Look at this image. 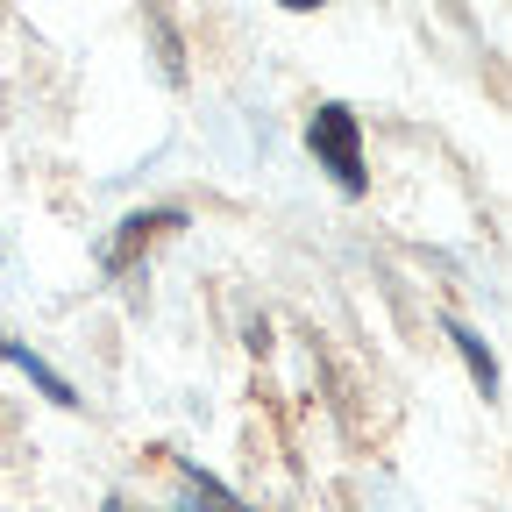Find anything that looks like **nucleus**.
Here are the masks:
<instances>
[{
	"label": "nucleus",
	"instance_id": "obj_1",
	"mask_svg": "<svg viewBox=\"0 0 512 512\" xmlns=\"http://www.w3.org/2000/svg\"><path fill=\"white\" fill-rule=\"evenodd\" d=\"M306 150H313V164L328 171L342 192H363V185H370V171H363V121H356L342 100L313 107V121H306Z\"/></svg>",
	"mask_w": 512,
	"mask_h": 512
},
{
	"label": "nucleus",
	"instance_id": "obj_3",
	"mask_svg": "<svg viewBox=\"0 0 512 512\" xmlns=\"http://www.w3.org/2000/svg\"><path fill=\"white\" fill-rule=\"evenodd\" d=\"M448 342L463 349V363H470V377H477V392H484V399H498V363H491V349L463 328V320H448Z\"/></svg>",
	"mask_w": 512,
	"mask_h": 512
},
{
	"label": "nucleus",
	"instance_id": "obj_4",
	"mask_svg": "<svg viewBox=\"0 0 512 512\" xmlns=\"http://www.w3.org/2000/svg\"><path fill=\"white\" fill-rule=\"evenodd\" d=\"M278 8H292V15H313V8H320V0H278Z\"/></svg>",
	"mask_w": 512,
	"mask_h": 512
},
{
	"label": "nucleus",
	"instance_id": "obj_2",
	"mask_svg": "<svg viewBox=\"0 0 512 512\" xmlns=\"http://www.w3.org/2000/svg\"><path fill=\"white\" fill-rule=\"evenodd\" d=\"M0 363H15L29 384H43V399H50V406H79V392H72V384H64V377H57V370H50L29 342H0Z\"/></svg>",
	"mask_w": 512,
	"mask_h": 512
}]
</instances>
